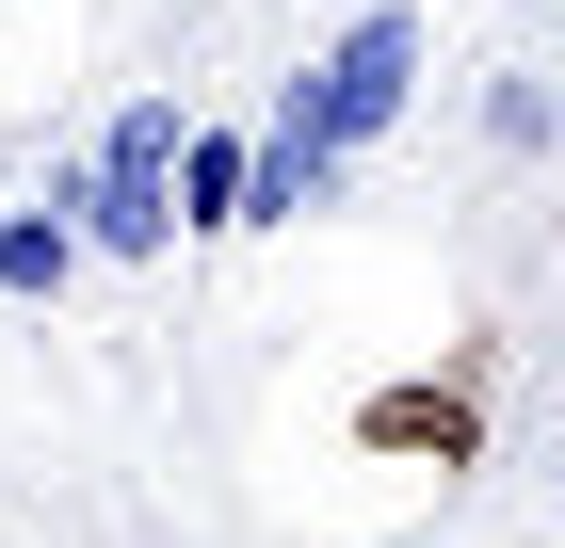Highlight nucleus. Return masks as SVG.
Here are the masks:
<instances>
[{"label": "nucleus", "instance_id": "39448f33", "mask_svg": "<svg viewBox=\"0 0 565 548\" xmlns=\"http://www.w3.org/2000/svg\"><path fill=\"white\" fill-rule=\"evenodd\" d=\"M178 226H259V146L243 129H194L178 146Z\"/></svg>", "mask_w": 565, "mask_h": 548}, {"label": "nucleus", "instance_id": "7ed1b4c3", "mask_svg": "<svg viewBox=\"0 0 565 548\" xmlns=\"http://www.w3.org/2000/svg\"><path fill=\"white\" fill-rule=\"evenodd\" d=\"M484 372H501V355L469 339L436 387H372V404H355V452H404V468H484Z\"/></svg>", "mask_w": 565, "mask_h": 548}, {"label": "nucleus", "instance_id": "0eeeda50", "mask_svg": "<svg viewBox=\"0 0 565 548\" xmlns=\"http://www.w3.org/2000/svg\"><path fill=\"white\" fill-rule=\"evenodd\" d=\"M484 146H501V162H550V146H565V97L550 82H484Z\"/></svg>", "mask_w": 565, "mask_h": 548}, {"label": "nucleus", "instance_id": "20e7f679", "mask_svg": "<svg viewBox=\"0 0 565 548\" xmlns=\"http://www.w3.org/2000/svg\"><path fill=\"white\" fill-rule=\"evenodd\" d=\"M340 162H355V146H323L307 114H275V146H259V226H307V211H340Z\"/></svg>", "mask_w": 565, "mask_h": 548}, {"label": "nucleus", "instance_id": "f03ea898", "mask_svg": "<svg viewBox=\"0 0 565 548\" xmlns=\"http://www.w3.org/2000/svg\"><path fill=\"white\" fill-rule=\"evenodd\" d=\"M404 97H420V17L388 0V17H355V33L291 82V114L323 129V146H388V129H404Z\"/></svg>", "mask_w": 565, "mask_h": 548}, {"label": "nucleus", "instance_id": "423d86ee", "mask_svg": "<svg viewBox=\"0 0 565 548\" xmlns=\"http://www.w3.org/2000/svg\"><path fill=\"white\" fill-rule=\"evenodd\" d=\"M82 258H97V243H82V211H65V194H49V211H0V291H17V307H49Z\"/></svg>", "mask_w": 565, "mask_h": 548}, {"label": "nucleus", "instance_id": "f257e3e1", "mask_svg": "<svg viewBox=\"0 0 565 548\" xmlns=\"http://www.w3.org/2000/svg\"><path fill=\"white\" fill-rule=\"evenodd\" d=\"M178 146H194V129H178V97H130L97 162H49V194L82 211L97 258H162V243H178Z\"/></svg>", "mask_w": 565, "mask_h": 548}]
</instances>
